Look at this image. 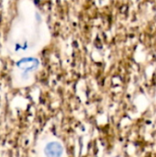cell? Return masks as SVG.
<instances>
[{
	"label": "cell",
	"mask_w": 156,
	"mask_h": 157,
	"mask_svg": "<svg viewBox=\"0 0 156 157\" xmlns=\"http://www.w3.org/2000/svg\"><path fill=\"white\" fill-rule=\"evenodd\" d=\"M43 157H64V147L57 140H48L41 147Z\"/></svg>",
	"instance_id": "6da1fadb"
}]
</instances>
